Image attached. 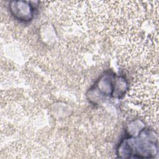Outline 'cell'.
Masks as SVG:
<instances>
[{"instance_id":"obj_2","label":"cell","mask_w":159,"mask_h":159,"mask_svg":"<svg viewBox=\"0 0 159 159\" xmlns=\"http://www.w3.org/2000/svg\"><path fill=\"white\" fill-rule=\"evenodd\" d=\"M9 9L12 16L19 20L29 21L34 17V8L30 2L11 1Z\"/></svg>"},{"instance_id":"obj_1","label":"cell","mask_w":159,"mask_h":159,"mask_svg":"<svg viewBox=\"0 0 159 159\" xmlns=\"http://www.w3.org/2000/svg\"><path fill=\"white\" fill-rule=\"evenodd\" d=\"M157 136L155 132L148 129H142L139 135L123 140L118 148L119 155L124 158H149L158 153Z\"/></svg>"}]
</instances>
